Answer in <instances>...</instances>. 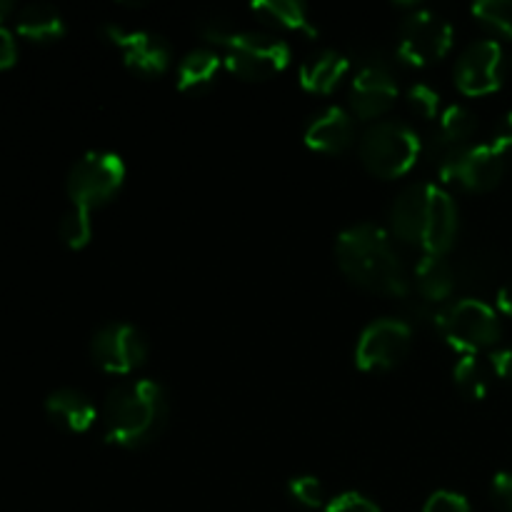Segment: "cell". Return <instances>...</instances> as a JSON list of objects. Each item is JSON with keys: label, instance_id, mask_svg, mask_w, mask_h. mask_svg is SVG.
I'll list each match as a JSON object with an SVG mask.
<instances>
[{"label": "cell", "instance_id": "f1b7e54d", "mask_svg": "<svg viewBox=\"0 0 512 512\" xmlns=\"http://www.w3.org/2000/svg\"><path fill=\"white\" fill-rule=\"evenodd\" d=\"M423 512H470V503L453 490H438L430 495Z\"/></svg>", "mask_w": 512, "mask_h": 512}, {"label": "cell", "instance_id": "603a6c76", "mask_svg": "<svg viewBox=\"0 0 512 512\" xmlns=\"http://www.w3.org/2000/svg\"><path fill=\"white\" fill-rule=\"evenodd\" d=\"M490 373V363H483L478 355H463L453 368L455 385L468 400H483L488 395Z\"/></svg>", "mask_w": 512, "mask_h": 512}, {"label": "cell", "instance_id": "8fae6325", "mask_svg": "<svg viewBox=\"0 0 512 512\" xmlns=\"http://www.w3.org/2000/svg\"><path fill=\"white\" fill-rule=\"evenodd\" d=\"M438 173L443 180L458 183L460 188L470 190V193H488L503 180L505 155L493 143L470 145Z\"/></svg>", "mask_w": 512, "mask_h": 512}, {"label": "cell", "instance_id": "44dd1931", "mask_svg": "<svg viewBox=\"0 0 512 512\" xmlns=\"http://www.w3.org/2000/svg\"><path fill=\"white\" fill-rule=\"evenodd\" d=\"M415 290L428 303H443L455 290V273L445 258L438 255H423L413 270Z\"/></svg>", "mask_w": 512, "mask_h": 512}, {"label": "cell", "instance_id": "ac0fdd59", "mask_svg": "<svg viewBox=\"0 0 512 512\" xmlns=\"http://www.w3.org/2000/svg\"><path fill=\"white\" fill-rule=\"evenodd\" d=\"M350 70V60L338 50H318L300 65L298 80L308 93L328 95L338 88Z\"/></svg>", "mask_w": 512, "mask_h": 512}, {"label": "cell", "instance_id": "d590c367", "mask_svg": "<svg viewBox=\"0 0 512 512\" xmlns=\"http://www.w3.org/2000/svg\"><path fill=\"white\" fill-rule=\"evenodd\" d=\"M15 5L8 3V0H0V28H3V20H8L13 15Z\"/></svg>", "mask_w": 512, "mask_h": 512}, {"label": "cell", "instance_id": "1f68e13d", "mask_svg": "<svg viewBox=\"0 0 512 512\" xmlns=\"http://www.w3.org/2000/svg\"><path fill=\"white\" fill-rule=\"evenodd\" d=\"M18 60V43L8 28H0V70L13 68Z\"/></svg>", "mask_w": 512, "mask_h": 512}, {"label": "cell", "instance_id": "5bb4252c", "mask_svg": "<svg viewBox=\"0 0 512 512\" xmlns=\"http://www.w3.org/2000/svg\"><path fill=\"white\" fill-rule=\"evenodd\" d=\"M398 100V83L383 63H368L358 70L350 85V108L360 120L388 113Z\"/></svg>", "mask_w": 512, "mask_h": 512}, {"label": "cell", "instance_id": "e575fe53", "mask_svg": "<svg viewBox=\"0 0 512 512\" xmlns=\"http://www.w3.org/2000/svg\"><path fill=\"white\" fill-rule=\"evenodd\" d=\"M498 308H500V313L510 315L512 318V280L498 290Z\"/></svg>", "mask_w": 512, "mask_h": 512}, {"label": "cell", "instance_id": "83f0119b", "mask_svg": "<svg viewBox=\"0 0 512 512\" xmlns=\"http://www.w3.org/2000/svg\"><path fill=\"white\" fill-rule=\"evenodd\" d=\"M408 100H410V105H413V108L423 115V118H435V115H438L440 95L435 93L430 85H425V83L413 85V88H410Z\"/></svg>", "mask_w": 512, "mask_h": 512}, {"label": "cell", "instance_id": "52a82bcc", "mask_svg": "<svg viewBox=\"0 0 512 512\" xmlns=\"http://www.w3.org/2000/svg\"><path fill=\"white\" fill-rule=\"evenodd\" d=\"M225 63L238 78L258 83L283 73L290 63V45L283 38L270 33L243 30L235 33L225 48Z\"/></svg>", "mask_w": 512, "mask_h": 512}, {"label": "cell", "instance_id": "d6986e66", "mask_svg": "<svg viewBox=\"0 0 512 512\" xmlns=\"http://www.w3.org/2000/svg\"><path fill=\"white\" fill-rule=\"evenodd\" d=\"M15 30L30 43H55L63 38L65 20L53 5L28 3L15 15Z\"/></svg>", "mask_w": 512, "mask_h": 512}, {"label": "cell", "instance_id": "cb8c5ba5", "mask_svg": "<svg viewBox=\"0 0 512 512\" xmlns=\"http://www.w3.org/2000/svg\"><path fill=\"white\" fill-rule=\"evenodd\" d=\"M58 235L70 250L85 248V245L90 243V238H93V220H90V210L73 205V208L60 218Z\"/></svg>", "mask_w": 512, "mask_h": 512}, {"label": "cell", "instance_id": "e0dca14e", "mask_svg": "<svg viewBox=\"0 0 512 512\" xmlns=\"http://www.w3.org/2000/svg\"><path fill=\"white\" fill-rule=\"evenodd\" d=\"M45 415L50 418V423L68 433H85L93 428L95 418H98L88 395L75 388H60L50 393L45 398Z\"/></svg>", "mask_w": 512, "mask_h": 512}, {"label": "cell", "instance_id": "4fadbf2b", "mask_svg": "<svg viewBox=\"0 0 512 512\" xmlns=\"http://www.w3.org/2000/svg\"><path fill=\"white\" fill-rule=\"evenodd\" d=\"M103 33L123 53L125 65L143 78L163 75L170 65V45L150 30H125L120 25H105Z\"/></svg>", "mask_w": 512, "mask_h": 512}, {"label": "cell", "instance_id": "6da1fadb", "mask_svg": "<svg viewBox=\"0 0 512 512\" xmlns=\"http://www.w3.org/2000/svg\"><path fill=\"white\" fill-rule=\"evenodd\" d=\"M335 260L345 278L368 293L405 298L410 290L408 273L393 240L373 223L345 228L335 238Z\"/></svg>", "mask_w": 512, "mask_h": 512}, {"label": "cell", "instance_id": "d4e9b609", "mask_svg": "<svg viewBox=\"0 0 512 512\" xmlns=\"http://www.w3.org/2000/svg\"><path fill=\"white\" fill-rule=\"evenodd\" d=\"M473 15L495 33L512 38V0H478Z\"/></svg>", "mask_w": 512, "mask_h": 512}, {"label": "cell", "instance_id": "7c38bea8", "mask_svg": "<svg viewBox=\"0 0 512 512\" xmlns=\"http://www.w3.org/2000/svg\"><path fill=\"white\" fill-rule=\"evenodd\" d=\"M455 85L465 95H488L503 85V45L498 40H475L455 63Z\"/></svg>", "mask_w": 512, "mask_h": 512}, {"label": "cell", "instance_id": "9c48e42d", "mask_svg": "<svg viewBox=\"0 0 512 512\" xmlns=\"http://www.w3.org/2000/svg\"><path fill=\"white\" fill-rule=\"evenodd\" d=\"M413 328L400 318H378L360 333L355 345V365L365 373L395 368L408 355Z\"/></svg>", "mask_w": 512, "mask_h": 512}, {"label": "cell", "instance_id": "3957f363", "mask_svg": "<svg viewBox=\"0 0 512 512\" xmlns=\"http://www.w3.org/2000/svg\"><path fill=\"white\" fill-rule=\"evenodd\" d=\"M168 420V395L155 380L140 378L110 390L103 408L105 440L118 448L153 443Z\"/></svg>", "mask_w": 512, "mask_h": 512}, {"label": "cell", "instance_id": "9a60e30c", "mask_svg": "<svg viewBox=\"0 0 512 512\" xmlns=\"http://www.w3.org/2000/svg\"><path fill=\"white\" fill-rule=\"evenodd\" d=\"M475 130H478V118H475L473 110H468L465 105H448L440 113V125L428 148L435 168H445L455 155L470 148V138L475 135Z\"/></svg>", "mask_w": 512, "mask_h": 512}, {"label": "cell", "instance_id": "836d02e7", "mask_svg": "<svg viewBox=\"0 0 512 512\" xmlns=\"http://www.w3.org/2000/svg\"><path fill=\"white\" fill-rule=\"evenodd\" d=\"M493 145H495V148H498L503 155L512 153V110H510L508 115H505L503 120H500L498 128H495Z\"/></svg>", "mask_w": 512, "mask_h": 512}, {"label": "cell", "instance_id": "d6a6232c", "mask_svg": "<svg viewBox=\"0 0 512 512\" xmlns=\"http://www.w3.org/2000/svg\"><path fill=\"white\" fill-rule=\"evenodd\" d=\"M490 363V370H493L498 378L508 380L512 383V348H500V350H493L488 358Z\"/></svg>", "mask_w": 512, "mask_h": 512}, {"label": "cell", "instance_id": "4dcf8cb0", "mask_svg": "<svg viewBox=\"0 0 512 512\" xmlns=\"http://www.w3.org/2000/svg\"><path fill=\"white\" fill-rule=\"evenodd\" d=\"M490 495H493V503L498 505L503 512H512V473H498L490 485Z\"/></svg>", "mask_w": 512, "mask_h": 512}, {"label": "cell", "instance_id": "7a4b0ae2", "mask_svg": "<svg viewBox=\"0 0 512 512\" xmlns=\"http://www.w3.org/2000/svg\"><path fill=\"white\" fill-rule=\"evenodd\" d=\"M458 205L435 183L408 185L390 208V228L403 243L443 258L458 235Z\"/></svg>", "mask_w": 512, "mask_h": 512}, {"label": "cell", "instance_id": "5b68a950", "mask_svg": "<svg viewBox=\"0 0 512 512\" xmlns=\"http://www.w3.org/2000/svg\"><path fill=\"white\" fill-rule=\"evenodd\" d=\"M435 328L463 355H478L493 348L503 335L498 313L485 300L463 298L435 313Z\"/></svg>", "mask_w": 512, "mask_h": 512}, {"label": "cell", "instance_id": "8992f818", "mask_svg": "<svg viewBox=\"0 0 512 512\" xmlns=\"http://www.w3.org/2000/svg\"><path fill=\"white\" fill-rule=\"evenodd\" d=\"M125 180V163L120 155L108 150H90L70 168L65 188L73 205L95 210L115 198Z\"/></svg>", "mask_w": 512, "mask_h": 512}, {"label": "cell", "instance_id": "277c9868", "mask_svg": "<svg viewBox=\"0 0 512 512\" xmlns=\"http://www.w3.org/2000/svg\"><path fill=\"white\" fill-rule=\"evenodd\" d=\"M420 135L400 120H378L360 138V160L375 178H403L420 158Z\"/></svg>", "mask_w": 512, "mask_h": 512}, {"label": "cell", "instance_id": "ffe728a7", "mask_svg": "<svg viewBox=\"0 0 512 512\" xmlns=\"http://www.w3.org/2000/svg\"><path fill=\"white\" fill-rule=\"evenodd\" d=\"M223 58L208 48L190 50L178 65V90L188 95H200L213 88L220 73Z\"/></svg>", "mask_w": 512, "mask_h": 512}, {"label": "cell", "instance_id": "7402d4cb", "mask_svg": "<svg viewBox=\"0 0 512 512\" xmlns=\"http://www.w3.org/2000/svg\"><path fill=\"white\" fill-rule=\"evenodd\" d=\"M250 10L263 23L275 25L280 30H300V33L318 35V28L310 20L308 8L298 0H258V3L250 5Z\"/></svg>", "mask_w": 512, "mask_h": 512}, {"label": "cell", "instance_id": "2e32d148", "mask_svg": "<svg viewBox=\"0 0 512 512\" xmlns=\"http://www.w3.org/2000/svg\"><path fill=\"white\" fill-rule=\"evenodd\" d=\"M353 135V118L338 105H330L323 113L315 115L308 128H305V145L315 153H343L353 143Z\"/></svg>", "mask_w": 512, "mask_h": 512}, {"label": "cell", "instance_id": "f546056e", "mask_svg": "<svg viewBox=\"0 0 512 512\" xmlns=\"http://www.w3.org/2000/svg\"><path fill=\"white\" fill-rule=\"evenodd\" d=\"M325 512H380V508L363 493H343L325 505Z\"/></svg>", "mask_w": 512, "mask_h": 512}, {"label": "cell", "instance_id": "484cf974", "mask_svg": "<svg viewBox=\"0 0 512 512\" xmlns=\"http://www.w3.org/2000/svg\"><path fill=\"white\" fill-rule=\"evenodd\" d=\"M288 493L290 498H293L298 505H303V508H310V510L323 508V500H325L323 485H320V480L313 478V475H298V478L290 480Z\"/></svg>", "mask_w": 512, "mask_h": 512}, {"label": "cell", "instance_id": "30bf717a", "mask_svg": "<svg viewBox=\"0 0 512 512\" xmlns=\"http://www.w3.org/2000/svg\"><path fill=\"white\" fill-rule=\"evenodd\" d=\"M90 358L105 373L128 375L145 363L148 343L133 325L108 323L90 340Z\"/></svg>", "mask_w": 512, "mask_h": 512}, {"label": "cell", "instance_id": "4316f807", "mask_svg": "<svg viewBox=\"0 0 512 512\" xmlns=\"http://www.w3.org/2000/svg\"><path fill=\"white\" fill-rule=\"evenodd\" d=\"M198 33L203 35L208 43L225 45V48H228V43L235 38L238 30H235L233 25L228 23V18H223V15H208V18L198 20Z\"/></svg>", "mask_w": 512, "mask_h": 512}, {"label": "cell", "instance_id": "ba28073f", "mask_svg": "<svg viewBox=\"0 0 512 512\" xmlns=\"http://www.w3.org/2000/svg\"><path fill=\"white\" fill-rule=\"evenodd\" d=\"M453 48V25L433 10L415 8L400 25L398 55L408 65L425 68L438 63Z\"/></svg>", "mask_w": 512, "mask_h": 512}]
</instances>
